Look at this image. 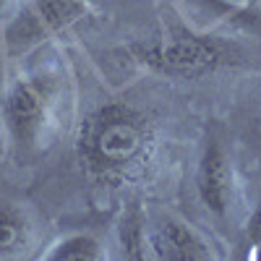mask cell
<instances>
[{
    "instance_id": "1",
    "label": "cell",
    "mask_w": 261,
    "mask_h": 261,
    "mask_svg": "<svg viewBox=\"0 0 261 261\" xmlns=\"http://www.w3.org/2000/svg\"><path fill=\"white\" fill-rule=\"evenodd\" d=\"M76 151L84 172L97 186H134L154 165L157 125L149 113L130 102H102L81 120Z\"/></svg>"
},
{
    "instance_id": "2",
    "label": "cell",
    "mask_w": 261,
    "mask_h": 261,
    "mask_svg": "<svg viewBox=\"0 0 261 261\" xmlns=\"http://www.w3.org/2000/svg\"><path fill=\"white\" fill-rule=\"evenodd\" d=\"M130 55L146 71L180 81L204 79L222 65L238 63V50L225 39L186 27L167 29L162 37L149 42H136L130 45Z\"/></svg>"
},
{
    "instance_id": "3",
    "label": "cell",
    "mask_w": 261,
    "mask_h": 261,
    "mask_svg": "<svg viewBox=\"0 0 261 261\" xmlns=\"http://www.w3.org/2000/svg\"><path fill=\"white\" fill-rule=\"evenodd\" d=\"M58 92L50 76H21L11 84L3 102L8 139L21 151H39L55 128Z\"/></svg>"
},
{
    "instance_id": "4",
    "label": "cell",
    "mask_w": 261,
    "mask_h": 261,
    "mask_svg": "<svg viewBox=\"0 0 261 261\" xmlns=\"http://www.w3.org/2000/svg\"><path fill=\"white\" fill-rule=\"evenodd\" d=\"M86 0H29L6 27V53L11 58L34 50L86 16Z\"/></svg>"
},
{
    "instance_id": "5",
    "label": "cell",
    "mask_w": 261,
    "mask_h": 261,
    "mask_svg": "<svg viewBox=\"0 0 261 261\" xmlns=\"http://www.w3.org/2000/svg\"><path fill=\"white\" fill-rule=\"evenodd\" d=\"M235 165L227 141L220 130L212 128L196 165V193L201 206L217 220H227L235 209Z\"/></svg>"
},
{
    "instance_id": "6",
    "label": "cell",
    "mask_w": 261,
    "mask_h": 261,
    "mask_svg": "<svg viewBox=\"0 0 261 261\" xmlns=\"http://www.w3.org/2000/svg\"><path fill=\"white\" fill-rule=\"evenodd\" d=\"M149 251L160 261H209L214 251L206 238L178 217H162L149 230Z\"/></svg>"
},
{
    "instance_id": "7",
    "label": "cell",
    "mask_w": 261,
    "mask_h": 261,
    "mask_svg": "<svg viewBox=\"0 0 261 261\" xmlns=\"http://www.w3.org/2000/svg\"><path fill=\"white\" fill-rule=\"evenodd\" d=\"M34 241V225L24 206L0 201V258L24 256Z\"/></svg>"
},
{
    "instance_id": "8",
    "label": "cell",
    "mask_w": 261,
    "mask_h": 261,
    "mask_svg": "<svg viewBox=\"0 0 261 261\" xmlns=\"http://www.w3.org/2000/svg\"><path fill=\"white\" fill-rule=\"evenodd\" d=\"M118 248L128 261H144L149 253V230L146 217L139 201L128 204L118 220Z\"/></svg>"
},
{
    "instance_id": "9",
    "label": "cell",
    "mask_w": 261,
    "mask_h": 261,
    "mask_svg": "<svg viewBox=\"0 0 261 261\" xmlns=\"http://www.w3.org/2000/svg\"><path fill=\"white\" fill-rule=\"evenodd\" d=\"M42 258L45 261H102L105 248L92 232H68L42 253Z\"/></svg>"
},
{
    "instance_id": "10",
    "label": "cell",
    "mask_w": 261,
    "mask_h": 261,
    "mask_svg": "<svg viewBox=\"0 0 261 261\" xmlns=\"http://www.w3.org/2000/svg\"><path fill=\"white\" fill-rule=\"evenodd\" d=\"M175 3L193 11H206L209 18H246L248 16V8L227 3V0H175Z\"/></svg>"
},
{
    "instance_id": "11",
    "label": "cell",
    "mask_w": 261,
    "mask_h": 261,
    "mask_svg": "<svg viewBox=\"0 0 261 261\" xmlns=\"http://www.w3.org/2000/svg\"><path fill=\"white\" fill-rule=\"evenodd\" d=\"M246 232H248V246H251L248 258H256V256L261 253V201L256 204V209H253L251 217H248Z\"/></svg>"
},
{
    "instance_id": "12",
    "label": "cell",
    "mask_w": 261,
    "mask_h": 261,
    "mask_svg": "<svg viewBox=\"0 0 261 261\" xmlns=\"http://www.w3.org/2000/svg\"><path fill=\"white\" fill-rule=\"evenodd\" d=\"M6 146H8V136L3 134V130H0V160L6 157Z\"/></svg>"
},
{
    "instance_id": "13",
    "label": "cell",
    "mask_w": 261,
    "mask_h": 261,
    "mask_svg": "<svg viewBox=\"0 0 261 261\" xmlns=\"http://www.w3.org/2000/svg\"><path fill=\"white\" fill-rule=\"evenodd\" d=\"M6 3H11V0H0V6H6Z\"/></svg>"
}]
</instances>
